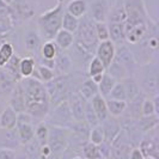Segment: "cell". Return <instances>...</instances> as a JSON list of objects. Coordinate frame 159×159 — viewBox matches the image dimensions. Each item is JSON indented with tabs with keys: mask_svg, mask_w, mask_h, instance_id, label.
Listing matches in <instances>:
<instances>
[{
	"mask_svg": "<svg viewBox=\"0 0 159 159\" xmlns=\"http://www.w3.org/2000/svg\"><path fill=\"white\" fill-rule=\"evenodd\" d=\"M16 132L17 135H18V139H19V143L22 146L29 143L35 139V129H34L32 123H28V122H23V121H17Z\"/></svg>",
	"mask_w": 159,
	"mask_h": 159,
	"instance_id": "18",
	"label": "cell"
},
{
	"mask_svg": "<svg viewBox=\"0 0 159 159\" xmlns=\"http://www.w3.org/2000/svg\"><path fill=\"white\" fill-rule=\"evenodd\" d=\"M105 72L110 77H112L116 81H121V80H123L125 78L129 77V74L126 71V68L122 65H120L117 61H115V60H112V62L109 65V67L105 70Z\"/></svg>",
	"mask_w": 159,
	"mask_h": 159,
	"instance_id": "34",
	"label": "cell"
},
{
	"mask_svg": "<svg viewBox=\"0 0 159 159\" xmlns=\"http://www.w3.org/2000/svg\"><path fill=\"white\" fill-rule=\"evenodd\" d=\"M15 54V47L11 42L4 41L0 43V68H2Z\"/></svg>",
	"mask_w": 159,
	"mask_h": 159,
	"instance_id": "37",
	"label": "cell"
},
{
	"mask_svg": "<svg viewBox=\"0 0 159 159\" xmlns=\"http://www.w3.org/2000/svg\"><path fill=\"white\" fill-rule=\"evenodd\" d=\"M44 122L49 126H56V127L70 129L72 125L74 123V119L72 116L68 102L65 101V102H61L55 107L50 108Z\"/></svg>",
	"mask_w": 159,
	"mask_h": 159,
	"instance_id": "8",
	"label": "cell"
},
{
	"mask_svg": "<svg viewBox=\"0 0 159 159\" xmlns=\"http://www.w3.org/2000/svg\"><path fill=\"white\" fill-rule=\"evenodd\" d=\"M17 83L4 68H0V98H8Z\"/></svg>",
	"mask_w": 159,
	"mask_h": 159,
	"instance_id": "20",
	"label": "cell"
},
{
	"mask_svg": "<svg viewBox=\"0 0 159 159\" xmlns=\"http://www.w3.org/2000/svg\"><path fill=\"white\" fill-rule=\"evenodd\" d=\"M2 1H4V2L6 4V5H10V4H11V2L13 1V0H2Z\"/></svg>",
	"mask_w": 159,
	"mask_h": 159,
	"instance_id": "54",
	"label": "cell"
},
{
	"mask_svg": "<svg viewBox=\"0 0 159 159\" xmlns=\"http://www.w3.org/2000/svg\"><path fill=\"white\" fill-rule=\"evenodd\" d=\"M78 92H79L80 96H81L85 101L89 102V101H91V98H92L93 96H96L98 93V86H97V84H95V83L88 77V78H85V79L83 80V83L80 84Z\"/></svg>",
	"mask_w": 159,
	"mask_h": 159,
	"instance_id": "29",
	"label": "cell"
},
{
	"mask_svg": "<svg viewBox=\"0 0 159 159\" xmlns=\"http://www.w3.org/2000/svg\"><path fill=\"white\" fill-rule=\"evenodd\" d=\"M114 60L117 61L120 65H122L126 68V71L128 72L129 77H133L138 65H136L135 60H134V56L132 54L129 47L127 46V43L126 44H121V46H116Z\"/></svg>",
	"mask_w": 159,
	"mask_h": 159,
	"instance_id": "10",
	"label": "cell"
},
{
	"mask_svg": "<svg viewBox=\"0 0 159 159\" xmlns=\"http://www.w3.org/2000/svg\"><path fill=\"white\" fill-rule=\"evenodd\" d=\"M65 11L80 19L88 15V0H70L65 6Z\"/></svg>",
	"mask_w": 159,
	"mask_h": 159,
	"instance_id": "23",
	"label": "cell"
},
{
	"mask_svg": "<svg viewBox=\"0 0 159 159\" xmlns=\"http://www.w3.org/2000/svg\"><path fill=\"white\" fill-rule=\"evenodd\" d=\"M105 99H115V101H126V102H127L126 91H125V88H123V85H122L121 81H117V83L115 84V86L112 88L109 96H108Z\"/></svg>",
	"mask_w": 159,
	"mask_h": 159,
	"instance_id": "44",
	"label": "cell"
},
{
	"mask_svg": "<svg viewBox=\"0 0 159 159\" xmlns=\"http://www.w3.org/2000/svg\"><path fill=\"white\" fill-rule=\"evenodd\" d=\"M74 43L93 55L99 42L96 36L95 22L89 15H85L79 19L78 29L74 32Z\"/></svg>",
	"mask_w": 159,
	"mask_h": 159,
	"instance_id": "5",
	"label": "cell"
},
{
	"mask_svg": "<svg viewBox=\"0 0 159 159\" xmlns=\"http://www.w3.org/2000/svg\"><path fill=\"white\" fill-rule=\"evenodd\" d=\"M103 74H104V73H103ZM103 74H97V75H93V77H91L90 79L92 80L95 84H97V85H98V84L101 83V80H102V77H103Z\"/></svg>",
	"mask_w": 159,
	"mask_h": 159,
	"instance_id": "51",
	"label": "cell"
},
{
	"mask_svg": "<svg viewBox=\"0 0 159 159\" xmlns=\"http://www.w3.org/2000/svg\"><path fill=\"white\" fill-rule=\"evenodd\" d=\"M13 29L11 18L7 16H0V39H5Z\"/></svg>",
	"mask_w": 159,
	"mask_h": 159,
	"instance_id": "47",
	"label": "cell"
},
{
	"mask_svg": "<svg viewBox=\"0 0 159 159\" xmlns=\"http://www.w3.org/2000/svg\"><path fill=\"white\" fill-rule=\"evenodd\" d=\"M151 115H156L153 101L150 97H145L141 104V116H151Z\"/></svg>",
	"mask_w": 159,
	"mask_h": 159,
	"instance_id": "48",
	"label": "cell"
},
{
	"mask_svg": "<svg viewBox=\"0 0 159 159\" xmlns=\"http://www.w3.org/2000/svg\"><path fill=\"white\" fill-rule=\"evenodd\" d=\"M8 107L12 108L17 114L25 112V96L20 81H18L11 95L8 96Z\"/></svg>",
	"mask_w": 159,
	"mask_h": 159,
	"instance_id": "15",
	"label": "cell"
},
{
	"mask_svg": "<svg viewBox=\"0 0 159 159\" xmlns=\"http://www.w3.org/2000/svg\"><path fill=\"white\" fill-rule=\"evenodd\" d=\"M35 129V140L39 143V145L43 146L47 143V139H48V125L44 122V121H41L36 125V127L34 128Z\"/></svg>",
	"mask_w": 159,
	"mask_h": 159,
	"instance_id": "39",
	"label": "cell"
},
{
	"mask_svg": "<svg viewBox=\"0 0 159 159\" xmlns=\"http://www.w3.org/2000/svg\"><path fill=\"white\" fill-rule=\"evenodd\" d=\"M128 159H145L143 153L139 147H132V150L128 154Z\"/></svg>",
	"mask_w": 159,
	"mask_h": 159,
	"instance_id": "50",
	"label": "cell"
},
{
	"mask_svg": "<svg viewBox=\"0 0 159 159\" xmlns=\"http://www.w3.org/2000/svg\"><path fill=\"white\" fill-rule=\"evenodd\" d=\"M107 101V108L109 116L119 119L120 116H122V114L126 110L127 102L126 101H115V99H105Z\"/></svg>",
	"mask_w": 159,
	"mask_h": 159,
	"instance_id": "33",
	"label": "cell"
},
{
	"mask_svg": "<svg viewBox=\"0 0 159 159\" xmlns=\"http://www.w3.org/2000/svg\"><path fill=\"white\" fill-rule=\"evenodd\" d=\"M57 50H59V48H57L54 41H46L41 46L40 55L39 56L44 59V60H54L56 54H57Z\"/></svg>",
	"mask_w": 159,
	"mask_h": 159,
	"instance_id": "36",
	"label": "cell"
},
{
	"mask_svg": "<svg viewBox=\"0 0 159 159\" xmlns=\"http://www.w3.org/2000/svg\"><path fill=\"white\" fill-rule=\"evenodd\" d=\"M17 114L12 108L6 107L0 112V129L1 130H10L15 129L17 125Z\"/></svg>",
	"mask_w": 159,
	"mask_h": 159,
	"instance_id": "21",
	"label": "cell"
},
{
	"mask_svg": "<svg viewBox=\"0 0 159 159\" xmlns=\"http://www.w3.org/2000/svg\"><path fill=\"white\" fill-rule=\"evenodd\" d=\"M32 1H39V0H32Z\"/></svg>",
	"mask_w": 159,
	"mask_h": 159,
	"instance_id": "55",
	"label": "cell"
},
{
	"mask_svg": "<svg viewBox=\"0 0 159 159\" xmlns=\"http://www.w3.org/2000/svg\"><path fill=\"white\" fill-rule=\"evenodd\" d=\"M36 70V60L32 56H24L20 57L19 61V74L24 78H31L34 72Z\"/></svg>",
	"mask_w": 159,
	"mask_h": 159,
	"instance_id": "28",
	"label": "cell"
},
{
	"mask_svg": "<svg viewBox=\"0 0 159 159\" xmlns=\"http://www.w3.org/2000/svg\"><path fill=\"white\" fill-rule=\"evenodd\" d=\"M17 153L15 150L0 147V159H16Z\"/></svg>",
	"mask_w": 159,
	"mask_h": 159,
	"instance_id": "49",
	"label": "cell"
},
{
	"mask_svg": "<svg viewBox=\"0 0 159 159\" xmlns=\"http://www.w3.org/2000/svg\"><path fill=\"white\" fill-rule=\"evenodd\" d=\"M101 127L104 132V136H105V141L111 143L114 141V139L120 134L121 132V123H120V120H117L116 117H111L109 116L108 119H105L104 121H102L101 123Z\"/></svg>",
	"mask_w": 159,
	"mask_h": 159,
	"instance_id": "17",
	"label": "cell"
},
{
	"mask_svg": "<svg viewBox=\"0 0 159 159\" xmlns=\"http://www.w3.org/2000/svg\"><path fill=\"white\" fill-rule=\"evenodd\" d=\"M54 77H56V74L53 68H49V67L42 66V65H37L36 62V70L34 72L31 78H35V79L40 80L41 83L46 84L52 79H54Z\"/></svg>",
	"mask_w": 159,
	"mask_h": 159,
	"instance_id": "31",
	"label": "cell"
},
{
	"mask_svg": "<svg viewBox=\"0 0 159 159\" xmlns=\"http://www.w3.org/2000/svg\"><path fill=\"white\" fill-rule=\"evenodd\" d=\"M66 1H67V0H65V2H66ZM68 1H70V0H68Z\"/></svg>",
	"mask_w": 159,
	"mask_h": 159,
	"instance_id": "56",
	"label": "cell"
},
{
	"mask_svg": "<svg viewBox=\"0 0 159 159\" xmlns=\"http://www.w3.org/2000/svg\"><path fill=\"white\" fill-rule=\"evenodd\" d=\"M95 30L98 42H103V41L109 40V29H108L107 22L95 23Z\"/></svg>",
	"mask_w": 159,
	"mask_h": 159,
	"instance_id": "46",
	"label": "cell"
},
{
	"mask_svg": "<svg viewBox=\"0 0 159 159\" xmlns=\"http://www.w3.org/2000/svg\"><path fill=\"white\" fill-rule=\"evenodd\" d=\"M20 84L25 96V112L35 121H44L52 108L44 84L35 78H24Z\"/></svg>",
	"mask_w": 159,
	"mask_h": 159,
	"instance_id": "1",
	"label": "cell"
},
{
	"mask_svg": "<svg viewBox=\"0 0 159 159\" xmlns=\"http://www.w3.org/2000/svg\"><path fill=\"white\" fill-rule=\"evenodd\" d=\"M36 7L32 0H13L8 5V17L13 24V28L22 25L35 16Z\"/></svg>",
	"mask_w": 159,
	"mask_h": 159,
	"instance_id": "7",
	"label": "cell"
},
{
	"mask_svg": "<svg viewBox=\"0 0 159 159\" xmlns=\"http://www.w3.org/2000/svg\"><path fill=\"white\" fill-rule=\"evenodd\" d=\"M19 61H20V56L17 55L16 53H15L12 55V57L7 61V64L2 67L16 81H20L22 80V77L19 74Z\"/></svg>",
	"mask_w": 159,
	"mask_h": 159,
	"instance_id": "32",
	"label": "cell"
},
{
	"mask_svg": "<svg viewBox=\"0 0 159 159\" xmlns=\"http://www.w3.org/2000/svg\"><path fill=\"white\" fill-rule=\"evenodd\" d=\"M42 46V37L37 30L29 29L24 34V47L25 49L31 53L32 55H40V49Z\"/></svg>",
	"mask_w": 159,
	"mask_h": 159,
	"instance_id": "16",
	"label": "cell"
},
{
	"mask_svg": "<svg viewBox=\"0 0 159 159\" xmlns=\"http://www.w3.org/2000/svg\"><path fill=\"white\" fill-rule=\"evenodd\" d=\"M24 154L29 159H39V153H40V145L34 139L29 143L24 145Z\"/></svg>",
	"mask_w": 159,
	"mask_h": 159,
	"instance_id": "45",
	"label": "cell"
},
{
	"mask_svg": "<svg viewBox=\"0 0 159 159\" xmlns=\"http://www.w3.org/2000/svg\"><path fill=\"white\" fill-rule=\"evenodd\" d=\"M136 83L140 88L141 93L146 97H154L159 95V80H158V66L157 64L140 65L136 67L133 74Z\"/></svg>",
	"mask_w": 159,
	"mask_h": 159,
	"instance_id": "4",
	"label": "cell"
},
{
	"mask_svg": "<svg viewBox=\"0 0 159 159\" xmlns=\"http://www.w3.org/2000/svg\"><path fill=\"white\" fill-rule=\"evenodd\" d=\"M18 146H20V143H19V139L17 135L16 128L10 129V130H2L0 135V147L15 150Z\"/></svg>",
	"mask_w": 159,
	"mask_h": 159,
	"instance_id": "26",
	"label": "cell"
},
{
	"mask_svg": "<svg viewBox=\"0 0 159 159\" xmlns=\"http://www.w3.org/2000/svg\"><path fill=\"white\" fill-rule=\"evenodd\" d=\"M70 140V129L48 125L47 145L49 146L53 159H59L65 150L68 147Z\"/></svg>",
	"mask_w": 159,
	"mask_h": 159,
	"instance_id": "6",
	"label": "cell"
},
{
	"mask_svg": "<svg viewBox=\"0 0 159 159\" xmlns=\"http://www.w3.org/2000/svg\"><path fill=\"white\" fill-rule=\"evenodd\" d=\"M73 159H84V158H83L81 156H79V154H75V156L73 157Z\"/></svg>",
	"mask_w": 159,
	"mask_h": 159,
	"instance_id": "53",
	"label": "cell"
},
{
	"mask_svg": "<svg viewBox=\"0 0 159 159\" xmlns=\"http://www.w3.org/2000/svg\"><path fill=\"white\" fill-rule=\"evenodd\" d=\"M115 50H116V46L110 40L99 42L97 48H96L95 56L99 59V61L103 64L105 70L112 62V60L115 57Z\"/></svg>",
	"mask_w": 159,
	"mask_h": 159,
	"instance_id": "12",
	"label": "cell"
},
{
	"mask_svg": "<svg viewBox=\"0 0 159 159\" xmlns=\"http://www.w3.org/2000/svg\"><path fill=\"white\" fill-rule=\"evenodd\" d=\"M73 71V62L70 56L68 50H57L55 59H54V72L56 75L68 74Z\"/></svg>",
	"mask_w": 159,
	"mask_h": 159,
	"instance_id": "13",
	"label": "cell"
},
{
	"mask_svg": "<svg viewBox=\"0 0 159 159\" xmlns=\"http://www.w3.org/2000/svg\"><path fill=\"white\" fill-rule=\"evenodd\" d=\"M123 88H125V91H126V98H127V102L132 101L133 98H135L136 96H139L141 93L140 91V88L136 83V80L134 77H127L123 80H121Z\"/></svg>",
	"mask_w": 159,
	"mask_h": 159,
	"instance_id": "30",
	"label": "cell"
},
{
	"mask_svg": "<svg viewBox=\"0 0 159 159\" xmlns=\"http://www.w3.org/2000/svg\"><path fill=\"white\" fill-rule=\"evenodd\" d=\"M80 153L84 156V159H103L101 152H99L98 146L89 143V141L83 145V147L80 150Z\"/></svg>",
	"mask_w": 159,
	"mask_h": 159,
	"instance_id": "38",
	"label": "cell"
},
{
	"mask_svg": "<svg viewBox=\"0 0 159 159\" xmlns=\"http://www.w3.org/2000/svg\"><path fill=\"white\" fill-rule=\"evenodd\" d=\"M16 159H29V158H28L25 154H20V156H18V154H17V158Z\"/></svg>",
	"mask_w": 159,
	"mask_h": 159,
	"instance_id": "52",
	"label": "cell"
},
{
	"mask_svg": "<svg viewBox=\"0 0 159 159\" xmlns=\"http://www.w3.org/2000/svg\"><path fill=\"white\" fill-rule=\"evenodd\" d=\"M116 83L117 81L105 72L103 74V77H102L101 83L97 85L98 86V93L102 96V97H104V98H107L109 96V93H110V91L112 90V88L115 86Z\"/></svg>",
	"mask_w": 159,
	"mask_h": 159,
	"instance_id": "35",
	"label": "cell"
},
{
	"mask_svg": "<svg viewBox=\"0 0 159 159\" xmlns=\"http://www.w3.org/2000/svg\"><path fill=\"white\" fill-rule=\"evenodd\" d=\"M109 29V40L115 46L126 44V30L125 23H107Z\"/></svg>",
	"mask_w": 159,
	"mask_h": 159,
	"instance_id": "19",
	"label": "cell"
},
{
	"mask_svg": "<svg viewBox=\"0 0 159 159\" xmlns=\"http://www.w3.org/2000/svg\"><path fill=\"white\" fill-rule=\"evenodd\" d=\"M140 151L145 158L158 159L159 154V139L157 133V127L153 128L152 130L145 133V136L141 138L139 146Z\"/></svg>",
	"mask_w": 159,
	"mask_h": 159,
	"instance_id": "9",
	"label": "cell"
},
{
	"mask_svg": "<svg viewBox=\"0 0 159 159\" xmlns=\"http://www.w3.org/2000/svg\"><path fill=\"white\" fill-rule=\"evenodd\" d=\"M89 102L92 105V109H93V111H95L99 123L109 117V112H108V108H107V101H105L104 97H102L99 93H97Z\"/></svg>",
	"mask_w": 159,
	"mask_h": 159,
	"instance_id": "22",
	"label": "cell"
},
{
	"mask_svg": "<svg viewBox=\"0 0 159 159\" xmlns=\"http://www.w3.org/2000/svg\"><path fill=\"white\" fill-rule=\"evenodd\" d=\"M126 10L123 5V0H117L116 4L110 7L107 23H125L126 22Z\"/></svg>",
	"mask_w": 159,
	"mask_h": 159,
	"instance_id": "24",
	"label": "cell"
},
{
	"mask_svg": "<svg viewBox=\"0 0 159 159\" xmlns=\"http://www.w3.org/2000/svg\"><path fill=\"white\" fill-rule=\"evenodd\" d=\"M78 25H79V19L65 11L64 17H62V23H61V29L74 34L78 29Z\"/></svg>",
	"mask_w": 159,
	"mask_h": 159,
	"instance_id": "40",
	"label": "cell"
},
{
	"mask_svg": "<svg viewBox=\"0 0 159 159\" xmlns=\"http://www.w3.org/2000/svg\"><path fill=\"white\" fill-rule=\"evenodd\" d=\"M110 11L108 0H88V13L95 23L107 22Z\"/></svg>",
	"mask_w": 159,
	"mask_h": 159,
	"instance_id": "11",
	"label": "cell"
},
{
	"mask_svg": "<svg viewBox=\"0 0 159 159\" xmlns=\"http://www.w3.org/2000/svg\"><path fill=\"white\" fill-rule=\"evenodd\" d=\"M158 122L159 119L157 115H151V116H141L139 119L134 121V125H135L136 129L140 132V133H147L152 130L153 128L158 127Z\"/></svg>",
	"mask_w": 159,
	"mask_h": 159,
	"instance_id": "25",
	"label": "cell"
},
{
	"mask_svg": "<svg viewBox=\"0 0 159 159\" xmlns=\"http://www.w3.org/2000/svg\"><path fill=\"white\" fill-rule=\"evenodd\" d=\"M84 121L88 123V126L90 128H93L99 125V121L97 119V116H96L95 111H93V109H92V105H91L90 102H86V104H85Z\"/></svg>",
	"mask_w": 159,
	"mask_h": 159,
	"instance_id": "43",
	"label": "cell"
},
{
	"mask_svg": "<svg viewBox=\"0 0 159 159\" xmlns=\"http://www.w3.org/2000/svg\"><path fill=\"white\" fill-rule=\"evenodd\" d=\"M86 72H88V77L91 78V77L97 75V74H103V73H105V67H104L103 64L99 61L98 57L92 56V59L90 60V62H89V65H88Z\"/></svg>",
	"mask_w": 159,
	"mask_h": 159,
	"instance_id": "41",
	"label": "cell"
},
{
	"mask_svg": "<svg viewBox=\"0 0 159 159\" xmlns=\"http://www.w3.org/2000/svg\"><path fill=\"white\" fill-rule=\"evenodd\" d=\"M53 41L55 42V44L57 46L59 49L68 50L73 46V43H74V34L66 31L64 29H60Z\"/></svg>",
	"mask_w": 159,
	"mask_h": 159,
	"instance_id": "27",
	"label": "cell"
},
{
	"mask_svg": "<svg viewBox=\"0 0 159 159\" xmlns=\"http://www.w3.org/2000/svg\"><path fill=\"white\" fill-rule=\"evenodd\" d=\"M65 13V0H56V5L41 13L36 19L37 31L41 37L47 41L54 40L57 31L61 29L62 17Z\"/></svg>",
	"mask_w": 159,
	"mask_h": 159,
	"instance_id": "3",
	"label": "cell"
},
{
	"mask_svg": "<svg viewBox=\"0 0 159 159\" xmlns=\"http://www.w3.org/2000/svg\"><path fill=\"white\" fill-rule=\"evenodd\" d=\"M85 78L88 77H84L81 71L78 73L71 72L68 74L56 75L54 79L46 83L44 86L49 97L50 107H55L59 103L67 101L73 92H78L80 84Z\"/></svg>",
	"mask_w": 159,
	"mask_h": 159,
	"instance_id": "2",
	"label": "cell"
},
{
	"mask_svg": "<svg viewBox=\"0 0 159 159\" xmlns=\"http://www.w3.org/2000/svg\"><path fill=\"white\" fill-rule=\"evenodd\" d=\"M105 140V136H104V132L101 125L96 126V127L91 128L90 129V133H89V143H93V145H101Z\"/></svg>",
	"mask_w": 159,
	"mask_h": 159,
	"instance_id": "42",
	"label": "cell"
},
{
	"mask_svg": "<svg viewBox=\"0 0 159 159\" xmlns=\"http://www.w3.org/2000/svg\"><path fill=\"white\" fill-rule=\"evenodd\" d=\"M70 109H71L72 116L75 122L84 121V111H85V104L88 101H85L79 92H73L70 98L67 99Z\"/></svg>",
	"mask_w": 159,
	"mask_h": 159,
	"instance_id": "14",
	"label": "cell"
}]
</instances>
